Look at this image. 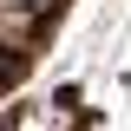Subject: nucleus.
<instances>
[{
	"mask_svg": "<svg viewBox=\"0 0 131 131\" xmlns=\"http://www.w3.org/2000/svg\"><path fill=\"white\" fill-rule=\"evenodd\" d=\"M0 7H39V0H0Z\"/></svg>",
	"mask_w": 131,
	"mask_h": 131,
	"instance_id": "obj_1",
	"label": "nucleus"
}]
</instances>
